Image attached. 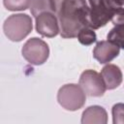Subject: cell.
Instances as JSON below:
<instances>
[{
    "label": "cell",
    "instance_id": "obj_1",
    "mask_svg": "<svg viewBox=\"0 0 124 124\" xmlns=\"http://www.w3.org/2000/svg\"><path fill=\"white\" fill-rule=\"evenodd\" d=\"M60 35L64 39L76 38L83 27H90V8L85 0H62L58 10Z\"/></svg>",
    "mask_w": 124,
    "mask_h": 124
},
{
    "label": "cell",
    "instance_id": "obj_2",
    "mask_svg": "<svg viewBox=\"0 0 124 124\" xmlns=\"http://www.w3.org/2000/svg\"><path fill=\"white\" fill-rule=\"evenodd\" d=\"M90 5L89 26L99 29L112 19L114 14L122 7L116 0H88Z\"/></svg>",
    "mask_w": 124,
    "mask_h": 124
},
{
    "label": "cell",
    "instance_id": "obj_3",
    "mask_svg": "<svg viewBox=\"0 0 124 124\" xmlns=\"http://www.w3.org/2000/svg\"><path fill=\"white\" fill-rule=\"evenodd\" d=\"M33 29L32 18L26 14H15L6 18L3 31L6 37L13 42H20L27 37Z\"/></svg>",
    "mask_w": 124,
    "mask_h": 124
},
{
    "label": "cell",
    "instance_id": "obj_4",
    "mask_svg": "<svg viewBox=\"0 0 124 124\" xmlns=\"http://www.w3.org/2000/svg\"><path fill=\"white\" fill-rule=\"evenodd\" d=\"M57 101L63 108L75 111L84 106L86 94L79 84L69 83L60 87L57 93Z\"/></svg>",
    "mask_w": 124,
    "mask_h": 124
},
{
    "label": "cell",
    "instance_id": "obj_5",
    "mask_svg": "<svg viewBox=\"0 0 124 124\" xmlns=\"http://www.w3.org/2000/svg\"><path fill=\"white\" fill-rule=\"evenodd\" d=\"M21 53L27 62L39 66L47 60L49 56V47L45 41L34 37L25 42Z\"/></svg>",
    "mask_w": 124,
    "mask_h": 124
},
{
    "label": "cell",
    "instance_id": "obj_6",
    "mask_svg": "<svg viewBox=\"0 0 124 124\" xmlns=\"http://www.w3.org/2000/svg\"><path fill=\"white\" fill-rule=\"evenodd\" d=\"M79 85L90 97H101L107 90L101 74L94 70H85L79 78Z\"/></svg>",
    "mask_w": 124,
    "mask_h": 124
},
{
    "label": "cell",
    "instance_id": "obj_7",
    "mask_svg": "<svg viewBox=\"0 0 124 124\" xmlns=\"http://www.w3.org/2000/svg\"><path fill=\"white\" fill-rule=\"evenodd\" d=\"M36 18V31L47 38H52L58 35L60 32L59 20L54 13L44 12L40 14Z\"/></svg>",
    "mask_w": 124,
    "mask_h": 124
},
{
    "label": "cell",
    "instance_id": "obj_8",
    "mask_svg": "<svg viewBox=\"0 0 124 124\" xmlns=\"http://www.w3.org/2000/svg\"><path fill=\"white\" fill-rule=\"evenodd\" d=\"M120 47L110 41H100L93 49V57L101 64H106L118 56Z\"/></svg>",
    "mask_w": 124,
    "mask_h": 124
},
{
    "label": "cell",
    "instance_id": "obj_9",
    "mask_svg": "<svg viewBox=\"0 0 124 124\" xmlns=\"http://www.w3.org/2000/svg\"><path fill=\"white\" fill-rule=\"evenodd\" d=\"M101 75L105 81L106 87L108 90L115 89L118 87L122 82V72L120 68L114 64H108L106 65L102 71Z\"/></svg>",
    "mask_w": 124,
    "mask_h": 124
},
{
    "label": "cell",
    "instance_id": "obj_10",
    "mask_svg": "<svg viewBox=\"0 0 124 124\" xmlns=\"http://www.w3.org/2000/svg\"><path fill=\"white\" fill-rule=\"evenodd\" d=\"M108 122V113L103 107L90 106L83 110L81 115V123H99L106 124Z\"/></svg>",
    "mask_w": 124,
    "mask_h": 124
},
{
    "label": "cell",
    "instance_id": "obj_11",
    "mask_svg": "<svg viewBox=\"0 0 124 124\" xmlns=\"http://www.w3.org/2000/svg\"><path fill=\"white\" fill-rule=\"evenodd\" d=\"M60 0H32L30 11L34 17H37L40 14L44 12L58 13Z\"/></svg>",
    "mask_w": 124,
    "mask_h": 124
},
{
    "label": "cell",
    "instance_id": "obj_12",
    "mask_svg": "<svg viewBox=\"0 0 124 124\" xmlns=\"http://www.w3.org/2000/svg\"><path fill=\"white\" fill-rule=\"evenodd\" d=\"M107 39L124 49V24L114 25V27L108 32Z\"/></svg>",
    "mask_w": 124,
    "mask_h": 124
},
{
    "label": "cell",
    "instance_id": "obj_13",
    "mask_svg": "<svg viewBox=\"0 0 124 124\" xmlns=\"http://www.w3.org/2000/svg\"><path fill=\"white\" fill-rule=\"evenodd\" d=\"M78 42L84 46H90L97 41V35L91 27H83L79 30L77 36Z\"/></svg>",
    "mask_w": 124,
    "mask_h": 124
},
{
    "label": "cell",
    "instance_id": "obj_14",
    "mask_svg": "<svg viewBox=\"0 0 124 124\" xmlns=\"http://www.w3.org/2000/svg\"><path fill=\"white\" fill-rule=\"evenodd\" d=\"M32 0H3L5 8L9 11H23L31 6Z\"/></svg>",
    "mask_w": 124,
    "mask_h": 124
},
{
    "label": "cell",
    "instance_id": "obj_15",
    "mask_svg": "<svg viewBox=\"0 0 124 124\" xmlns=\"http://www.w3.org/2000/svg\"><path fill=\"white\" fill-rule=\"evenodd\" d=\"M111 113L113 124H124V104H115L112 107Z\"/></svg>",
    "mask_w": 124,
    "mask_h": 124
},
{
    "label": "cell",
    "instance_id": "obj_16",
    "mask_svg": "<svg viewBox=\"0 0 124 124\" xmlns=\"http://www.w3.org/2000/svg\"><path fill=\"white\" fill-rule=\"evenodd\" d=\"M118 3H119V5L122 7V6H124V0H116Z\"/></svg>",
    "mask_w": 124,
    "mask_h": 124
}]
</instances>
